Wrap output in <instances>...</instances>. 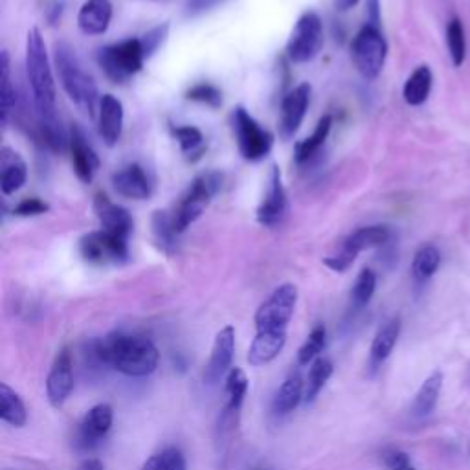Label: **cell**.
<instances>
[{
    "mask_svg": "<svg viewBox=\"0 0 470 470\" xmlns=\"http://www.w3.org/2000/svg\"><path fill=\"white\" fill-rule=\"evenodd\" d=\"M113 19V4L110 0H87L77 13V26L83 34L101 36Z\"/></svg>",
    "mask_w": 470,
    "mask_h": 470,
    "instance_id": "21",
    "label": "cell"
},
{
    "mask_svg": "<svg viewBox=\"0 0 470 470\" xmlns=\"http://www.w3.org/2000/svg\"><path fill=\"white\" fill-rule=\"evenodd\" d=\"M103 468L105 466L98 458H87L79 463V466L76 470H103Z\"/></svg>",
    "mask_w": 470,
    "mask_h": 470,
    "instance_id": "46",
    "label": "cell"
},
{
    "mask_svg": "<svg viewBox=\"0 0 470 470\" xmlns=\"http://www.w3.org/2000/svg\"><path fill=\"white\" fill-rule=\"evenodd\" d=\"M325 339H327V331L323 323H318L313 327L309 333L307 340L303 342V346L298 351V364L299 366H309L313 364L316 358H320V353L325 347Z\"/></svg>",
    "mask_w": 470,
    "mask_h": 470,
    "instance_id": "37",
    "label": "cell"
},
{
    "mask_svg": "<svg viewBox=\"0 0 470 470\" xmlns=\"http://www.w3.org/2000/svg\"><path fill=\"white\" fill-rule=\"evenodd\" d=\"M285 344H287V331H259L254 342L251 344V349H248L246 361L254 368L265 366L272 362L274 358L280 356Z\"/></svg>",
    "mask_w": 470,
    "mask_h": 470,
    "instance_id": "18",
    "label": "cell"
},
{
    "mask_svg": "<svg viewBox=\"0 0 470 470\" xmlns=\"http://www.w3.org/2000/svg\"><path fill=\"white\" fill-rule=\"evenodd\" d=\"M447 48L454 67H461L466 60V39L463 24L458 17H454L447 26Z\"/></svg>",
    "mask_w": 470,
    "mask_h": 470,
    "instance_id": "38",
    "label": "cell"
},
{
    "mask_svg": "<svg viewBox=\"0 0 470 470\" xmlns=\"http://www.w3.org/2000/svg\"><path fill=\"white\" fill-rule=\"evenodd\" d=\"M70 151H72V163L74 171L81 182H92L100 170V158L92 146L89 144L85 132L79 127H72L70 132Z\"/></svg>",
    "mask_w": 470,
    "mask_h": 470,
    "instance_id": "17",
    "label": "cell"
},
{
    "mask_svg": "<svg viewBox=\"0 0 470 470\" xmlns=\"http://www.w3.org/2000/svg\"><path fill=\"white\" fill-rule=\"evenodd\" d=\"M232 122H234L237 147L243 158L251 162L263 160L272 149L274 144L272 134L248 115V110L244 107H237L234 110Z\"/></svg>",
    "mask_w": 470,
    "mask_h": 470,
    "instance_id": "8",
    "label": "cell"
},
{
    "mask_svg": "<svg viewBox=\"0 0 470 470\" xmlns=\"http://www.w3.org/2000/svg\"><path fill=\"white\" fill-rule=\"evenodd\" d=\"M432 81H434L432 70L426 65L418 67L416 70L411 72V76L408 77V81L404 83V89H402L404 101L408 105H411V107L423 105L428 100V96H430Z\"/></svg>",
    "mask_w": 470,
    "mask_h": 470,
    "instance_id": "27",
    "label": "cell"
},
{
    "mask_svg": "<svg viewBox=\"0 0 470 470\" xmlns=\"http://www.w3.org/2000/svg\"><path fill=\"white\" fill-rule=\"evenodd\" d=\"M331 127H333V118H331V116L327 115V116H323V118L318 122L315 132H313L309 138H306V140L299 142V144L296 146V162H298V163L309 162V160H311V158H313V156L323 147V144H325V140H327V136H329V132H331Z\"/></svg>",
    "mask_w": 470,
    "mask_h": 470,
    "instance_id": "30",
    "label": "cell"
},
{
    "mask_svg": "<svg viewBox=\"0 0 470 470\" xmlns=\"http://www.w3.org/2000/svg\"><path fill=\"white\" fill-rule=\"evenodd\" d=\"M390 241V230L386 227L375 225V227H364L347 235L342 244L339 246V251L323 259V263L335 272H346L356 259V256L370 251V248H378L384 246Z\"/></svg>",
    "mask_w": 470,
    "mask_h": 470,
    "instance_id": "7",
    "label": "cell"
},
{
    "mask_svg": "<svg viewBox=\"0 0 470 470\" xmlns=\"http://www.w3.org/2000/svg\"><path fill=\"white\" fill-rule=\"evenodd\" d=\"M151 225H153L155 241L162 248V251L168 252V254L175 252L177 251V239L180 234L175 230L171 213L155 211V215L151 219Z\"/></svg>",
    "mask_w": 470,
    "mask_h": 470,
    "instance_id": "29",
    "label": "cell"
},
{
    "mask_svg": "<svg viewBox=\"0 0 470 470\" xmlns=\"http://www.w3.org/2000/svg\"><path fill=\"white\" fill-rule=\"evenodd\" d=\"M142 470H187V465L184 454L179 449L168 447L162 452L151 456L144 463Z\"/></svg>",
    "mask_w": 470,
    "mask_h": 470,
    "instance_id": "39",
    "label": "cell"
},
{
    "mask_svg": "<svg viewBox=\"0 0 470 470\" xmlns=\"http://www.w3.org/2000/svg\"><path fill=\"white\" fill-rule=\"evenodd\" d=\"M220 187V177L217 173H206L193 180L189 189L184 193L180 203L177 204L175 211L171 213L173 225L179 234H182L189 225L203 215L206 206L210 204L211 197Z\"/></svg>",
    "mask_w": 470,
    "mask_h": 470,
    "instance_id": "5",
    "label": "cell"
},
{
    "mask_svg": "<svg viewBox=\"0 0 470 470\" xmlns=\"http://www.w3.org/2000/svg\"><path fill=\"white\" fill-rule=\"evenodd\" d=\"M100 136L108 147H115L123 129V105L113 94H105L100 100Z\"/></svg>",
    "mask_w": 470,
    "mask_h": 470,
    "instance_id": "19",
    "label": "cell"
},
{
    "mask_svg": "<svg viewBox=\"0 0 470 470\" xmlns=\"http://www.w3.org/2000/svg\"><path fill=\"white\" fill-rule=\"evenodd\" d=\"M15 105V89L12 85V74H10V55L3 52V63H0V118L6 125L10 115Z\"/></svg>",
    "mask_w": 470,
    "mask_h": 470,
    "instance_id": "33",
    "label": "cell"
},
{
    "mask_svg": "<svg viewBox=\"0 0 470 470\" xmlns=\"http://www.w3.org/2000/svg\"><path fill=\"white\" fill-rule=\"evenodd\" d=\"M146 50L140 39H127L100 50L98 63L108 79L123 83L140 72L146 61Z\"/></svg>",
    "mask_w": 470,
    "mask_h": 470,
    "instance_id": "4",
    "label": "cell"
},
{
    "mask_svg": "<svg viewBox=\"0 0 470 470\" xmlns=\"http://www.w3.org/2000/svg\"><path fill=\"white\" fill-rule=\"evenodd\" d=\"M351 53L356 70L366 79H375L384 68L388 44H386V39L382 37L378 28L366 24L353 39Z\"/></svg>",
    "mask_w": 470,
    "mask_h": 470,
    "instance_id": "6",
    "label": "cell"
},
{
    "mask_svg": "<svg viewBox=\"0 0 470 470\" xmlns=\"http://www.w3.org/2000/svg\"><path fill=\"white\" fill-rule=\"evenodd\" d=\"M28 171L26 163L19 156V153L4 147L3 156H0V187H3L4 195L19 191L26 182Z\"/></svg>",
    "mask_w": 470,
    "mask_h": 470,
    "instance_id": "24",
    "label": "cell"
},
{
    "mask_svg": "<svg viewBox=\"0 0 470 470\" xmlns=\"http://www.w3.org/2000/svg\"><path fill=\"white\" fill-rule=\"evenodd\" d=\"M113 186L122 197L144 201L151 195V184L146 171L138 163H131L113 175Z\"/></svg>",
    "mask_w": 470,
    "mask_h": 470,
    "instance_id": "22",
    "label": "cell"
},
{
    "mask_svg": "<svg viewBox=\"0 0 470 470\" xmlns=\"http://www.w3.org/2000/svg\"><path fill=\"white\" fill-rule=\"evenodd\" d=\"M91 362L113 368L127 377H147L158 368L160 353L144 335L110 333L87 346Z\"/></svg>",
    "mask_w": 470,
    "mask_h": 470,
    "instance_id": "1",
    "label": "cell"
},
{
    "mask_svg": "<svg viewBox=\"0 0 470 470\" xmlns=\"http://www.w3.org/2000/svg\"><path fill=\"white\" fill-rule=\"evenodd\" d=\"M173 136L177 138V142L182 149V153L191 158V160H197L201 158L203 151H204V136L197 127H191V125H184V127H175L173 129Z\"/></svg>",
    "mask_w": 470,
    "mask_h": 470,
    "instance_id": "36",
    "label": "cell"
},
{
    "mask_svg": "<svg viewBox=\"0 0 470 470\" xmlns=\"http://www.w3.org/2000/svg\"><path fill=\"white\" fill-rule=\"evenodd\" d=\"M254 470H268V468H267V466H256Z\"/></svg>",
    "mask_w": 470,
    "mask_h": 470,
    "instance_id": "48",
    "label": "cell"
},
{
    "mask_svg": "<svg viewBox=\"0 0 470 470\" xmlns=\"http://www.w3.org/2000/svg\"><path fill=\"white\" fill-rule=\"evenodd\" d=\"M74 390V362L68 347H63L53 358L46 377V395L53 408H61Z\"/></svg>",
    "mask_w": 470,
    "mask_h": 470,
    "instance_id": "13",
    "label": "cell"
},
{
    "mask_svg": "<svg viewBox=\"0 0 470 470\" xmlns=\"http://www.w3.org/2000/svg\"><path fill=\"white\" fill-rule=\"evenodd\" d=\"M298 301V287L285 283L275 289L256 313V329L259 331H287Z\"/></svg>",
    "mask_w": 470,
    "mask_h": 470,
    "instance_id": "9",
    "label": "cell"
},
{
    "mask_svg": "<svg viewBox=\"0 0 470 470\" xmlns=\"http://www.w3.org/2000/svg\"><path fill=\"white\" fill-rule=\"evenodd\" d=\"M399 337H401V318L399 316L388 320L378 327L377 335L371 342V349H370V368L373 371H377L386 361H388L390 354L394 353L397 346Z\"/></svg>",
    "mask_w": 470,
    "mask_h": 470,
    "instance_id": "23",
    "label": "cell"
},
{
    "mask_svg": "<svg viewBox=\"0 0 470 470\" xmlns=\"http://www.w3.org/2000/svg\"><path fill=\"white\" fill-rule=\"evenodd\" d=\"M285 215H287V195H285L282 173L275 165H272L267 193L258 208V220L259 225L267 228H274L282 225Z\"/></svg>",
    "mask_w": 470,
    "mask_h": 470,
    "instance_id": "14",
    "label": "cell"
},
{
    "mask_svg": "<svg viewBox=\"0 0 470 470\" xmlns=\"http://www.w3.org/2000/svg\"><path fill=\"white\" fill-rule=\"evenodd\" d=\"M377 289V274L371 268L361 270L356 275V282L351 289V303L354 309H364L371 301Z\"/></svg>",
    "mask_w": 470,
    "mask_h": 470,
    "instance_id": "35",
    "label": "cell"
},
{
    "mask_svg": "<svg viewBox=\"0 0 470 470\" xmlns=\"http://www.w3.org/2000/svg\"><path fill=\"white\" fill-rule=\"evenodd\" d=\"M406 470H416V468H413V466H410V468H406Z\"/></svg>",
    "mask_w": 470,
    "mask_h": 470,
    "instance_id": "49",
    "label": "cell"
},
{
    "mask_svg": "<svg viewBox=\"0 0 470 470\" xmlns=\"http://www.w3.org/2000/svg\"><path fill=\"white\" fill-rule=\"evenodd\" d=\"M382 463L388 470H406L411 466L410 458L406 452L399 449H388L382 452Z\"/></svg>",
    "mask_w": 470,
    "mask_h": 470,
    "instance_id": "42",
    "label": "cell"
},
{
    "mask_svg": "<svg viewBox=\"0 0 470 470\" xmlns=\"http://www.w3.org/2000/svg\"><path fill=\"white\" fill-rule=\"evenodd\" d=\"M356 3H358V0H337V6H339L340 10H349V8H353Z\"/></svg>",
    "mask_w": 470,
    "mask_h": 470,
    "instance_id": "47",
    "label": "cell"
},
{
    "mask_svg": "<svg viewBox=\"0 0 470 470\" xmlns=\"http://www.w3.org/2000/svg\"><path fill=\"white\" fill-rule=\"evenodd\" d=\"M26 74L30 81L34 105L39 125L61 122L55 113V83L46 53V44L37 28H32L26 37Z\"/></svg>",
    "mask_w": 470,
    "mask_h": 470,
    "instance_id": "2",
    "label": "cell"
},
{
    "mask_svg": "<svg viewBox=\"0 0 470 470\" xmlns=\"http://www.w3.org/2000/svg\"><path fill=\"white\" fill-rule=\"evenodd\" d=\"M79 251L92 265H122L129 259V239L98 230L81 239Z\"/></svg>",
    "mask_w": 470,
    "mask_h": 470,
    "instance_id": "11",
    "label": "cell"
},
{
    "mask_svg": "<svg viewBox=\"0 0 470 470\" xmlns=\"http://www.w3.org/2000/svg\"><path fill=\"white\" fill-rule=\"evenodd\" d=\"M378 22H380L378 0H368V24L378 28Z\"/></svg>",
    "mask_w": 470,
    "mask_h": 470,
    "instance_id": "45",
    "label": "cell"
},
{
    "mask_svg": "<svg viewBox=\"0 0 470 470\" xmlns=\"http://www.w3.org/2000/svg\"><path fill=\"white\" fill-rule=\"evenodd\" d=\"M0 419L12 426H24L28 421V411L15 390L8 384H0Z\"/></svg>",
    "mask_w": 470,
    "mask_h": 470,
    "instance_id": "28",
    "label": "cell"
},
{
    "mask_svg": "<svg viewBox=\"0 0 470 470\" xmlns=\"http://www.w3.org/2000/svg\"><path fill=\"white\" fill-rule=\"evenodd\" d=\"M323 44V26L322 19L315 12L303 13L287 43V55L292 63L313 61Z\"/></svg>",
    "mask_w": 470,
    "mask_h": 470,
    "instance_id": "10",
    "label": "cell"
},
{
    "mask_svg": "<svg viewBox=\"0 0 470 470\" xmlns=\"http://www.w3.org/2000/svg\"><path fill=\"white\" fill-rule=\"evenodd\" d=\"M234 353H235V329L232 325H227L219 331L211 347V356L204 371V380L208 384H217L220 378L228 375V371L232 370Z\"/></svg>",
    "mask_w": 470,
    "mask_h": 470,
    "instance_id": "15",
    "label": "cell"
},
{
    "mask_svg": "<svg viewBox=\"0 0 470 470\" xmlns=\"http://www.w3.org/2000/svg\"><path fill=\"white\" fill-rule=\"evenodd\" d=\"M441 265V252L437 251L435 246L426 244L423 248H419L416 258L411 261V274H413V280L418 283H425L428 282L432 275L439 270Z\"/></svg>",
    "mask_w": 470,
    "mask_h": 470,
    "instance_id": "31",
    "label": "cell"
},
{
    "mask_svg": "<svg viewBox=\"0 0 470 470\" xmlns=\"http://www.w3.org/2000/svg\"><path fill=\"white\" fill-rule=\"evenodd\" d=\"M48 211V204L43 203L41 199H24L15 210L13 213L19 217H34V215H41Z\"/></svg>",
    "mask_w": 470,
    "mask_h": 470,
    "instance_id": "44",
    "label": "cell"
},
{
    "mask_svg": "<svg viewBox=\"0 0 470 470\" xmlns=\"http://www.w3.org/2000/svg\"><path fill=\"white\" fill-rule=\"evenodd\" d=\"M443 382L445 377L441 371H434L423 384L419 392L413 397L411 402V413L416 418H428L430 413H434V410L437 408L439 402V395L441 390H443Z\"/></svg>",
    "mask_w": 470,
    "mask_h": 470,
    "instance_id": "25",
    "label": "cell"
},
{
    "mask_svg": "<svg viewBox=\"0 0 470 470\" xmlns=\"http://www.w3.org/2000/svg\"><path fill=\"white\" fill-rule=\"evenodd\" d=\"M228 0H186L184 13L187 17H199L203 13H208L219 6L227 4Z\"/></svg>",
    "mask_w": 470,
    "mask_h": 470,
    "instance_id": "41",
    "label": "cell"
},
{
    "mask_svg": "<svg viewBox=\"0 0 470 470\" xmlns=\"http://www.w3.org/2000/svg\"><path fill=\"white\" fill-rule=\"evenodd\" d=\"M115 421V410L110 404H96L87 411V416L77 426L76 432V447L79 450H92L96 449L101 439L113 428Z\"/></svg>",
    "mask_w": 470,
    "mask_h": 470,
    "instance_id": "12",
    "label": "cell"
},
{
    "mask_svg": "<svg viewBox=\"0 0 470 470\" xmlns=\"http://www.w3.org/2000/svg\"><path fill=\"white\" fill-rule=\"evenodd\" d=\"M248 392V378L241 368H232L227 375V386H225V394H227V410L239 411L243 406V401Z\"/></svg>",
    "mask_w": 470,
    "mask_h": 470,
    "instance_id": "34",
    "label": "cell"
},
{
    "mask_svg": "<svg viewBox=\"0 0 470 470\" xmlns=\"http://www.w3.org/2000/svg\"><path fill=\"white\" fill-rule=\"evenodd\" d=\"M333 375V364L327 358H316V361L311 364L307 380H306V402H313L318 394L323 390V386L327 384V380Z\"/></svg>",
    "mask_w": 470,
    "mask_h": 470,
    "instance_id": "32",
    "label": "cell"
},
{
    "mask_svg": "<svg viewBox=\"0 0 470 470\" xmlns=\"http://www.w3.org/2000/svg\"><path fill=\"white\" fill-rule=\"evenodd\" d=\"M303 397H306V382H303L299 373H292L285 378L282 388L275 394L274 411L278 413V416H287V413L298 408Z\"/></svg>",
    "mask_w": 470,
    "mask_h": 470,
    "instance_id": "26",
    "label": "cell"
},
{
    "mask_svg": "<svg viewBox=\"0 0 470 470\" xmlns=\"http://www.w3.org/2000/svg\"><path fill=\"white\" fill-rule=\"evenodd\" d=\"M309 100H311V85L309 83H301L294 91H291L283 103H282V115H280V134L285 140L292 138L303 118H306L307 113V107H309Z\"/></svg>",
    "mask_w": 470,
    "mask_h": 470,
    "instance_id": "16",
    "label": "cell"
},
{
    "mask_svg": "<svg viewBox=\"0 0 470 470\" xmlns=\"http://www.w3.org/2000/svg\"><path fill=\"white\" fill-rule=\"evenodd\" d=\"M94 211L100 219L101 230L129 239L134 223H132L131 213L125 208L110 203L105 195H98L94 203Z\"/></svg>",
    "mask_w": 470,
    "mask_h": 470,
    "instance_id": "20",
    "label": "cell"
},
{
    "mask_svg": "<svg viewBox=\"0 0 470 470\" xmlns=\"http://www.w3.org/2000/svg\"><path fill=\"white\" fill-rule=\"evenodd\" d=\"M186 98L191 100V101H197V103H204L208 107H220V103H223V96H220V91L213 85H210V83H199V85L191 87L187 92H186Z\"/></svg>",
    "mask_w": 470,
    "mask_h": 470,
    "instance_id": "40",
    "label": "cell"
},
{
    "mask_svg": "<svg viewBox=\"0 0 470 470\" xmlns=\"http://www.w3.org/2000/svg\"><path fill=\"white\" fill-rule=\"evenodd\" d=\"M55 67L61 79V85L68 98L91 116H96L98 87L94 79L83 70L76 52L67 43L55 44Z\"/></svg>",
    "mask_w": 470,
    "mask_h": 470,
    "instance_id": "3",
    "label": "cell"
},
{
    "mask_svg": "<svg viewBox=\"0 0 470 470\" xmlns=\"http://www.w3.org/2000/svg\"><path fill=\"white\" fill-rule=\"evenodd\" d=\"M168 30H170V26L168 24H162V26H156V28H153V30L151 32H147L146 36H144V39H140L142 41V46H144V50H146V55H147V58H149V55L165 41V37H168Z\"/></svg>",
    "mask_w": 470,
    "mask_h": 470,
    "instance_id": "43",
    "label": "cell"
}]
</instances>
